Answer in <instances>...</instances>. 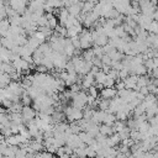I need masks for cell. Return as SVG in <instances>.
<instances>
[{
  "label": "cell",
  "instance_id": "cell-1",
  "mask_svg": "<svg viewBox=\"0 0 158 158\" xmlns=\"http://www.w3.org/2000/svg\"><path fill=\"white\" fill-rule=\"evenodd\" d=\"M22 116H23V123L27 126V123L36 118L37 116V110L35 107H31L30 105H23V109H22Z\"/></svg>",
  "mask_w": 158,
  "mask_h": 158
},
{
  "label": "cell",
  "instance_id": "cell-2",
  "mask_svg": "<svg viewBox=\"0 0 158 158\" xmlns=\"http://www.w3.org/2000/svg\"><path fill=\"white\" fill-rule=\"evenodd\" d=\"M100 95L104 99H112V98L117 96V89H115L114 86H105L101 89Z\"/></svg>",
  "mask_w": 158,
  "mask_h": 158
},
{
  "label": "cell",
  "instance_id": "cell-3",
  "mask_svg": "<svg viewBox=\"0 0 158 158\" xmlns=\"http://www.w3.org/2000/svg\"><path fill=\"white\" fill-rule=\"evenodd\" d=\"M83 117H84V111H83L81 109L75 107L74 111H73L70 115L67 116V121L70 123V122H74V121H79V120H81Z\"/></svg>",
  "mask_w": 158,
  "mask_h": 158
},
{
  "label": "cell",
  "instance_id": "cell-4",
  "mask_svg": "<svg viewBox=\"0 0 158 158\" xmlns=\"http://www.w3.org/2000/svg\"><path fill=\"white\" fill-rule=\"evenodd\" d=\"M83 5H84V1H80V2H77V4H72V5H69L67 9H68V11H69L70 15L79 16V15L81 14Z\"/></svg>",
  "mask_w": 158,
  "mask_h": 158
},
{
  "label": "cell",
  "instance_id": "cell-5",
  "mask_svg": "<svg viewBox=\"0 0 158 158\" xmlns=\"http://www.w3.org/2000/svg\"><path fill=\"white\" fill-rule=\"evenodd\" d=\"M10 26H11V22L9 20V17L6 19H2L0 21V33H1V37H5L7 31L10 30Z\"/></svg>",
  "mask_w": 158,
  "mask_h": 158
},
{
  "label": "cell",
  "instance_id": "cell-6",
  "mask_svg": "<svg viewBox=\"0 0 158 158\" xmlns=\"http://www.w3.org/2000/svg\"><path fill=\"white\" fill-rule=\"evenodd\" d=\"M69 11L67 7H60V11H59V15H58V20H59V25H63L65 26V22L69 17Z\"/></svg>",
  "mask_w": 158,
  "mask_h": 158
},
{
  "label": "cell",
  "instance_id": "cell-7",
  "mask_svg": "<svg viewBox=\"0 0 158 158\" xmlns=\"http://www.w3.org/2000/svg\"><path fill=\"white\" fill-rule=\"evenodd\" d=\"M11 81H12L11 75H10L9 73L1 72V77H0V86H1V88H6Z\"/></svg>",
  "mask_w": 158,
  "mask_h": 158
},
{
  "label": "cell",
  "instance_id": "cell-8",
  "mask_svg": "<svg viewBox=\"0 0 158 158\" xmlns=\"http://www.w3.org/2000/svg\"><path fill=\"white\" fill-rule=\"evenodd\" d=\"M116 120H117L116 114H112V112H107V111H106V115H105V117H104V120H102V123H106V125H109V126H112Z\"/></svg>",
  "mask_w": 158,
  "mask_h": 158
},
{
  "label": "cell",
  "instance_id": "cell-9",
  "mask_svg": "<svg viewBox=\"0 0 158 158\" xmlns=\"http://www.w3.org/2000/svg\"><path fill=\"white\" fill-rule=\"evenodd\" d=\"M109 36L107 35H105V33H100L99 35V37H98V40L94 42V44H98V46H105V44H107L109 43Z\"/></svg>",
  "mask_w": 158,
  "mask_h": 158
},
{
  "label": "cell",
  "instance_id": "cell-10",
  "mask_svg": "<svg viewBox=\"0 0 158 158\" xmlns=\"http://www.w3.org/2000/svg\"><path fill=\"white\" fill-rule=\"evenodd\" d=\"M100 132L102 133V135H105V136H111L112 133H115L114 132V128H112V126H109V125H106V123H102V125H100Z\"/></svg>",
  "mask_w": 158,
  "mask_h": 158
},
{
  "label": "cell",
  "instance_id": "cell-11",
  "mask_svg": "<svg viewBox=\"0 0 158 158\" xmlns=\"http://www.w3.org/2000/svg\"><path fill=\"white\" fill-rule=\"evenodd\" d=\"M107 79V74L104 70H100L96 75H95V84H104Z\"/></svg>",
  "mask_w": 158,
  "mask_h": 158
},
{
  "label": "cell",
  "instance_id": "cell-12",
  "mask_svg": "<svg viewBox=\"0 0 158 158\" xmlns=\"http://www.w3.org/2000/svg\"><path fill=\"white\" fill-rule=\"evenodd\" d=\"M110 104H111V99H101V100H99V109L100 110H107L109 107H110Z\"/></svg>",
  "mask_w": 158,
  "mask_h": 158
},
{
  "label": "cell",
  "instance_id": "cell-13",
  "mask_svg": "<svg viewBox=\"0 0 158 158\" xmlns=\"http://www.w3.org/2000/svg\"><path fill=\"white\" fill-rule=\"evenodd\" d=\"M81 56H83V58H84L86 62H91V60H93V58L95 57V53H94L93 48H91V49L89 48V49H85V51H84V53H83Z\"/></svg>",
  "mask_w": 158,
  "mask_h": 158
},
{
  "label": "cell",
  "instance_id": "cell-14",
  "mask_svg": "<svg viewBox=\"0 0 158 158\" xmlns=\"http://www.w3.org/2000/svg\"><path fill=\"white\" fill-rule=\"evenodd\" d=\"M147 31H148L149 33H156V35H158V21H157V20H153V21L149 23V26L147 27Z\"/></svg>",
  "mask_w": 158,
  "mask_h": 158
},
{
  "label": "cell",
  "instance_id": "cell-15",
  "mask_svg": "<svg viewBox=\"0 0 158 158\" xmlns=\"http://www.w3.org/2000/svg\"><path fill=\"white\" fill-rule=\"evenodd\" d=\"M94 4H91L90 1H84V5H83V9H81V14H88V12H91L94 10Z\"/></svg>",
  "mask_w": 158,
  "mask_h": 158
},
{
  "label": "cell",
  "instance_id": "cell-16",
  "mask_svg": "<svg viewBox=\"0 0 158 158\" xmlns=\"http://www.w3.org/2000/svg\"><path fill=\"white\" fill-rule=\"evenodd\" d=\"M21 102L23 104V105H31V102H32V98L30 96V94L25 90L23 91V94L21 95Z\"/></svg>",
  "mask_w": 158,
  "mask_h": 158
},
{
  "label": "cell",
  "instance_id": "cell-17",
  "mask_svg": "<svg viewBox=\"0 0 158 158\" xmlns=\"http://www.w3.org/2000/svg\"><path fill=\"white\" fill-rule=\"evenodd\" d=\"M32 48H35V49H37L38 47H40V44H41V41L37 38V37H30L28 38V42H27Z\"/></svg>",
  "mask_w": 158,
  "mask_h": 158
},
{
  "label": "cell",
  "instance_id": "cell-18",
  "mask_svg": "<svg viewBox=\"0 0 158 158\" xmlns=\"http://www.w3.org/2000/svg\"><path fill=\"white\" fill-rule=\"evenodd\" d=\"M143 64L146 65V68L148 69V73L149 72H152L153 69H154V64H153V58H148V59H146L144 62H143Z\"/></svg>",
  "mask_w": 158,
  "mask_h": 158
},
{
  "label": "cell",
  "instance_id": "cell-19",
  "mask_svg": "<svg viewBox=\"0 0 158 158\" xmlns=\"http://www.w3.org/2000/svg\"><path fill=\"white\" fill-rule=\"evenodd\" d=\"M27 149L26 148H22L20 147L17 151H16V158H23V157H27Z\"/></svg>",
  "mask_w": 158,
  "mask_h": 158
},
{
  "label": "cell",
  "instance_id": "cell-20",
  "mask_svg": "<svg viewBox=\"0 0 158 158\" xmlns=\"http://www.w3.org/2000/svg\"><path fill=\"white\" fill-rule=\"evenodd\" d=\"M88 94H89V95H91V96H94V98H98V96H99V90H98V88H96V86L91 85V86L88 89Z\"/></svg>",
  "mask_w": 158,
  "mask_h": 158
},
{
  "label": "cell",
  "instance_id": "cell-21",
  "mask_svg": "<svg viewBox=\"0 0 158 158\" xmlns=\"http://www.w3.org/2000/svg\"><path fill=\"white\" fill-rule=\"evenodd\" d=\"M37 23H38V26H46V25H48V19H47V16L43 14V15L40 17V20L37 21Z\"/></svg>",
  "mask_w": 158,
  "mask_h": 158
},
{
  "label": "cell",
  "instance_id": "cell-22",
  "mask_svg": "<svg viewBox=\"0 0 158 158\" xmlns=\"http://www.w3.org/2000/svg\"><path fill=\"white\" fill-rule=\"evenodd\" d=\"M35 70L38 72V73H48V68H47L44 64H38Z\"/></svg>",
  "mask_w": 158,
  "mask_h": 158
},
{
  "label": "cell",
  "instance_id": "cell-23",
  "mask_svg": "<svg viewBox=\"0 0 158 158\" xmlns=\"http://www.w3.org/2000/svg\"><path fill=\"white\" fill-rule=\"evenodd\" d=\"M118 75H120V78H121V79H126V78L130 75V70H128V69H126V68H122V69L120 70Z\"/></svg>",
  "mask_w": 158,
  "mask_h": 158
},
{
  "label": "cell",
  "instance_id": "cell-24",
  "mask_svg": "<svg viewBox=\"0 0 158 158\" xmlns=\"http://www.w3.org/2000/svg\"><path fill=\"white\" fill-rule=\"evenodd\" d=\"M69 88H70V90H72L73 93H79V91H80V89H81V85H80V84H78V83H74V84H72Z\"/></svg>",
  "mask_w": 158,
  "mask_h": 158
},
{
  "label": "cell",
  "instance_id": "cell-25",
  "mask_svg": "<svg viewBox=\"0 0 158 158\" xmlns=\"http://www.w3.org/2000/svg\"><path fill=\"white\" fill-rule=\"evenodd\" d=\"M152 17H153V20H157V21H158V6L156 7V10H154V12H153Z\"/></svg>",
  "mask_w": 158,
  "mask_h": 158
},
{
  "label": "cell",
  "instance_id": "cell-26",
  "mask_svg": "<svg viewBox=\"0 0 158 158\" xmlns=\"http://www.w3.org/2000/svg\"><path fill=\"white\" fill-rule=\"evenodd\" d=\"M153 64H154V68L158 67V57H153Z\"/></svg>",
  "mask_w": 158,
  "mask_h": 158
},
{
  "label": "cell",
  "instance_id": "cell-27",
  "mask_svg": "<svg viewBox=\"0 0 158 158\" xmlns=\"http://www.w3.org/2000/svg\"><path fill=\"white\" fill-rule=\"evenodd\" d=\"M81 1H88V0H81Z\"/></svg>",
  "mask_w": 158,
  "mask_h": 158
}]
</instances>
